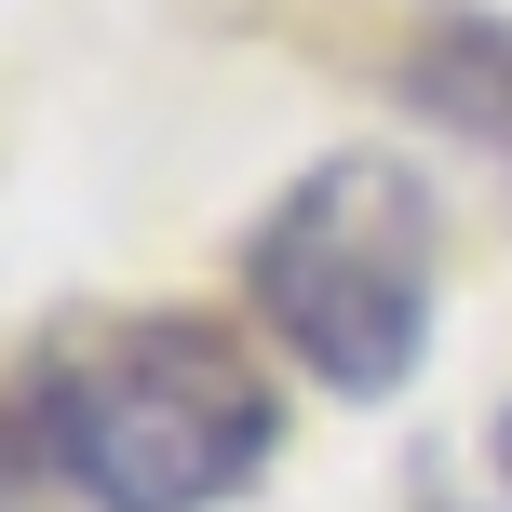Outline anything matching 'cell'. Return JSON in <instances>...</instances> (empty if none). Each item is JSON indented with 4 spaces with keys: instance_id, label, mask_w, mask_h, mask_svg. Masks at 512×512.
<instances>
[{
    "instance_id": "obj_4",
    "label": "cell",
    "mask_w": 512,
    "mask_h": 512,
    "mask_svg": "<svg viewBox=\"0 0 512 512\" xmlns=\"http://www.w3.org/2000/svg\"><path fill=\"white\" fill-rule=\"evenodd\" d=\"M0 512H27V432H0Z\"/></svg>"
},
{
    "instance_id": "obj_2",
    "label": "cell",
    "mask_w": 512,
    "mask_h": 512,
    "mask_svg": "<svg viewBox=\"0 0 512 512\" xmlns=\"http://www.w3.org/2000/svg\"><path fill=\"white\" fill-rule=\"evenodd\" d=\"M243 283L324 391L378 405L418 378V337H432V189L405 162H324L243 243Z\"/></svg>"
},
{
    "instance_id": "obj_3",
    "label": "cell",
    "mask_w": 512,
    "mask_h": 512,
    "mask_svg": "<svg viewBox=\"0 0 512 512\" xmlns=\"http://www.w3.org/2000/svg\"><path fill=\"white\" fill-rule=\"evenodd\" d=\"M432 122H459L472 149H499L512 162V27H445L432 54H418V81H405Z\"/></svg>"
},
{
    "instance_id": "obj_1",
    "label": "cell",
    "mask_w": 512,
    "mask_h": 512,
    "mask_svg": "<svg viewBox=\"0 0 512 512\" xmlns=\"http://www.w3.org/2000/svg\"><path fill=\"white\" fill-rule=\"evenodd\" d=\"M283 405L216 324H135L41 391V459L95 512H216L270 459Z\"/></svg>"
},
{
    "instance_id": "obj_5",
    "label": "cell",
    "mask_w": 512,
    "mask_h": 512,
    "mask_svg": "<svg viewBox=\"0 0 512 512\" xmlns=\"http://www.w3.org/2000/svg\"><path fill=\"white\" fill-rule=\"evenodd\" d=\"M499 486H512V418H499Z\"/></svg>"
}]
</instances>
